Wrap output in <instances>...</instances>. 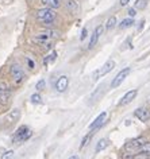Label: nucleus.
I'll list each match as a JSON object with an SVG mask.
<instances>
[{
  "label": "nucleus",
  "mask_w": 150,
  "mask_h": 159,
  "mask_svg": "<svg viewBox=\"0 0 150 159\" xmlns=\"http://www.w3.org/2000/svg\"><path fill=\"white\" fill-rule=\"evenodd\" d=\"M37 18L45 26H50L56 19V11H54V8H50V7H45V8L37 11Z\"/></svg>",
  "instance_id": "f257e3e1"
},
{
  "label": "nucleus",
  "mask_w": 150,
  "mask_h": 159,
  "mask_svg": "<svg viewBox=\"0 0 150 159\" xmlns=\"http://www.w3.org/2000/svg\"><path fill=\"white\" fill-rule=\"evenodd\" d=\"M31 135H33V132H31V129L29 128V127H27V125H21L16 129V132L14 134L12 140L15 143H22V142L27 140V139H30Z\"/></svg>",
  "instance_id": "f03ea898"
},
{
  "label": "nucleus",
  "mask_w": 150,
  "mask_h": 159,
  "mask_svg": "<svg viewBox=\"0 0 150 159\" xmlns=\"http://www.w3.org/2000/svg\"><path fill=\"white\" fill-rule=\"evenodd\" d=\"M145 143H146V140L143 138L133 139V140H130L129 143H126L124 150L127 151V152H137V151H139L142 148V146H143Z\"/></svg>",
  "instance_id": "7ed1b4c3"
},
{
  "label": "nucleus",
  "mask_w": 150,
  "mask_h": 159,
  "mask_svg": "<svg viewBox=\"0 0 150 159\" xmlns=\"http://www.w3.org/2000/svg\"><path fill=\"white\" fill-rule=\"evenodd\" d=\"M114 67H115V61H114V59H108V61L100 67V70L95 71V74H93V81H96V80H99L100 77H103V75H105L107 73H110V71H111Z\"/></svg>",
  "instance_id": "20e7f679"
},
{
  "label": "nucleus",
  "mask_w": 150,
  "mask_h": 159,
  "mask_svg": "<svg viewBox=\"0 0 150 159\" xmlns=\"http://www.w3.org/2000/svg\"><path fill=\"white\" fill-rule=\"evenodd\" d=\"M130 71H131V70H130V67H124V69H122L119 73L115 75V78L111 81V88L114 89V88H118L119 85H122V82L127 78V75L130 74Z\"/></svg>",
  "instance_id": "39448f33"
},
{
  "label": "nucleus",
  "mask_w": 150,
  "mask_h": 159,
  "mask_svg": "<svg viewBox=\"0 0 150 159\" xmlns=\"http://www.w3.org/2000/svg\"><path fill=\"white\" fill-rule=\"evenodd\" d=\"M11 77H12L15 84H22L25 81V73H23L22 67L16 65V63L11 66Z\"/></svg>",
  "instance_id": "423d86ee"
},
{
  "label": "nucleus",
  "mask_w": 150,
  "mask_h": 159,
  "mask_svg": "<svg viewBox=\"0 0 150 159\" xmlns=\"http://www.w3.org/2000/svg\"><path fill=\"white\" fill-rule=\"evenodd\" d=\"M101 34H103V26H97L96 29H95L93 34L91 35V39H89V45H88V47H89V49H93V47L96 46V43H97V41H99V38L101 37Z\"/></svg>",
  "instance_id": "0eeeda50"
},
{
  "label": "nucleus",
  "mask_w": 150,
  "mask_h": 159,
  "mask_svg": "<svg viewBox=\"0 0 150 159\" xmlns=\"http://www.w3.org/2000/svg\"><path fill=\"white\" fill-rule=\"evenodd\" d=\"M137 94H138V90H137V89L129 90V92L126 93L123 97H122V100L118 102V105H127V104H130V102H131L134 98L137 97Z\"/></svg>",
  "instance_id": "6e6552de"
},
{
  "label": "nucleus",
  "mask_w": 150,
  "mask_h": 159,
  "mask_svg": "<svg viewBox=\"0 0 150 159\" xmlns=\"http://www.w3.org/2000/svg\"><path fill=\"white\" fill-rule=\"evenodd\" d=\"M134 115H135V117L139 121H143L145 123V121H149L150 120V111L146 109V108H138V109H135Z\"/></svg>",
  "instance_id": "1a4fd4ad"
},
{
  "label": "nucleus",
  "mask_w": 150,
  "mask_h": 159,
  "mask_svg": "<svg viewBox=\"0 0 150 159\" xmlns=\"http://www.w3.org/2000/svg\"><path fill=\"white\" fill-rule=\"evenodd\" d=\"M69 86V78L66 77V75H61L60 78L57 80V84H56V89L58 90V92H65L66 89H68Z\"/></svg>",
  "instance_id": "9d476101"
},
{
  "label": "nucleus",
  "mask_w": 150,
  "mask_h": 159,
  "mask_svg": "<svg viewBox=\"0 0 150 159\" xmlns=\"http://www.w3.org/2000/svg\"><path fill=\"white\" fill-rule=\"evenodd\" d=\"M105 117H107V112H103V113H100L99 116L95 119V120L92 121V124L89 125V129L91 131H93V129H96V128H99L103 123L105 121Z\"/></svg>",
  "instance_id": "9b49d317"
},
{
  "label": "nucleus",
  "mask_w": 150,
  "mask_h": 159,
  "mask_svg": "<svg viewBox=\"0 0 150 159\" xmlns=\"http://www.w3.org/2000/svg\"><path fill=\"white\" fill-rule=\"evenodd\" d=\"M19 117H21V111H19L18 108H15L14 111H11V112L7 115L6 121L10 123V124H12V123H16L19 120Z\"/></svg>",
  "instance_id": "f8f14e48"
},
{
  "label": "nucleus",
  "mask_w": 150,
  "mask_h": 159,
  "mask_svg": "<svg viewBox=\"0 0 150 159\" xmlns=\"http://www.w3.org/2000/svg\"><path fill=\"white\" fill-rule=\"evenodd\" d=\"M65 7H66V10L70 11L72 14H76L77 11H78V2L77 0H66V3H65Z\"/></svg>",
  "instance_id": "ddd939ff"
},
{
  "label": "nucleus",
  "mask_w": 150,
  "mask_h": 159,
  "mask_svg": "<svg viewBox=\"0 0 150 159\" xmlns=\"http://www.w3.org/2000/svg\"><path fill=\"white\" fill-rule=\"evenodd\" d=\"M11 98V92L10 90H3L0 92V104L2 105H7Z\"/></svg>",
  "instance_id": "4468645a"
},
{
  "label": "nucleus",
  "mask_w": 150,
  "mask_h": 159,
  "mask_svg": "<svg viewBox=\"0 0 150 159\" xmlns=\"http://www.w3.org/2000/svg\"><path fill=\"white\" fill-rule=\"evenodd\" d=\"M41 2L50 8H60L61 7V0H41Z\"/></svg>",
  "instance_id": "2eb2a0df"
},
{
  "label": "nucleus",
  "mask_w": 150,
  "mask_h": 159,
  "mask_svg": "<svg viewBox=\"0 0 150 159\" xmlns=\"http://www.w3.org/2000/svg\"><path fill=\"white\" fill-rule=\"evenodd\" d=\"M108 146H110V140H108V139H101V140L96 144V148H95V150H96V152H100V151H103V150L107 148Z\"/></svg>",
  "instance_id": "dca6fc26"
},
{
  "label": "nucleus",
  "mask_w": 150,
  "mask_h": 159,
  "mask_svg": "<svg viewBox=\"0 0 150 159\" xmlns=\"http://www.w3.org/2000/svg\"><path fill=\"white\" fill-rule=\"evenodd\" d=\"M134 25V20L131 18H129V19H123V20L120 22V25H119V29L120 30H124V29H129V27H131Z\"/></svg>",
  "instance_id": "f3484780"
},
{
  "label": "nucleus",
  "mask_w": 150,
  "mask_h": 159,
  "mask_svg": "<svg viewBox=\"0 0 150 159\" xmlns=\"http://www.w3.org/2000/svg\"><path fill=\"white\" fill-rule=\"evenodd\" d=\"M116 27V18L115 16H111L107 20V25H105V30L107 31H111V30H114Z\"/></svg>",
  "instance_id": "a211bd4d"
},
{
  "label": "nucleus",
  "mask_w": 150,
  "mask_h": 159,
  "mask_svg": "<svg viewBox=\"0 0 150 159\" xmlns=\"http://www.w3.org/2000/svg\"><path fill=\"white\" fill-rule=\"evenodd\" d=\"M56 57H57V51H52L50 54H47L46 58L43 59V65H47L49 62H53L54 59H56Z\"/></svg>",
  "instance_id": "6ab92c4d"
},
{
  "label": "nucleus",
  "mask_w": 150,
  "mask_h": 159,
  "mask_svg": "<svg viewBox=\"0 0 150 159\" xmlns=\"http://www.w3.org/2000/svg\"><path fill=\"white\" fill-rule=\"evenodd\" d=\"M146 6H148V0H137L134 7H135L137 10H145Z\"/></svg>",
  "instance_id": "aec40b11"
},
{
  "label": "nucleus",
  "mask_w": 150,
  "mask_h": 159,
  "mask_svg": "<svg viewBox=\"0 0 150 159\" xmlns=\"http://www.w3.org/2000/svg\"><path fill=\"white\" fill-rule=\"evenodd\" d=\"M31 101H33L34 104H41V102H42V97L39 96L38 93H34L33 96H31Z\"/></svg>",
  "instance_id": "412c9836"
},
{
  "label": "nucleus",
  "mask_w": 150,
  "mask_h": 159,
  "mask_svg": "<svg viewBox=\"0 0 150 159\" xmlns=\"http://www.w3.org/2000/svg\"><path fill=\"white\" fill-rule=\"evenodd\" d=\"M139 152H142V154H150V143L146 142L145 144L142 146V148L139 150Z\"/></svg>",
  "instance_id": "4be33fe9"
},
{
  "label": "nucleus",
  "mask_w": 150,
  "mask_h": 159,
  "mask_svg": "<svg viewBox=\"0 0 150 159\" xmlns=\"http://www.w3.org/2000/svg\"><path fill=\"white\" fill-rule=\"evenodd\" d=\"M45 85H46L45 80H39V81L37 82V85H35V89H37V90H43V89H45Z\"/></svg>",
  "instance_id": "5701e85b"
},
{
  "label": "nucleus",
  "mask_w": 150,
  "mask_h": 159,
  "mask_svg": "<svg viewBox=\"0 0 150 159\" xmlns=\"http://www.w3.org/2000/svg\"><path fill=\"white\" fill-rule=\"evenodd\" d=\"M12 157H14V151L8 150V151H6L4 154H2V158H0V159H11Z\"/></svg>",
  "instance_id": "b1692460"
},
{
  "label": "nucleus",
  "mask_w": 150,
  "mask_h": 159,
  "mask_svg": "<svg viewBox=\"0 0 150 159\" xmlns=\"http://www.w3.org/2000/svg\"><path fill=\"white\" fill-rule=\"evenodd\" d=\"M45 33L49 35L50 38H58L60 37V33H58V31H53V30H46Z\"/></svg>",
  "instance_id": "393cba45"
},
{
  "label": "nucleus",
  "mask_w": 150,
  "mask_h": 159,
  "mask_svg": "<svg viewBox=\"0 0 150 159\" xmlns=\"http://www.w3.org/2000/svg\"><path fill=\"white\" fill-rule=\"evenodd\" d=\"M127 14H129V16H130V18H134V16L137 15V8H135V7H134V8H129Z\"/></svg>",
  "instance_id": "a878e982"
},
{
  "label": "nucleus",
  "mask_w": 150,
  "mask_h": 159,
  "mask_svg": "<svg viewBox=\"0 0 150 159\" xmlns=\"http://www.w3.org/2000/svg\"><path fill=\"white\" fill-rule=\"evenodd\" d=\"M91 136H92V134H88V135H87V136H85L84 139H82V142H81V144H80L81 148H82V147H84V146L87 144V142H88V139H91Z\"/></svg>",
  "instance_id": "bb28decb"
},
{
  "label": "nucleus",
  "mask_w": 150,
  "mask_h": 159,
  "mask_svg": "<svg viewBox=\"0 0 150 159\" xmlns=\"http://www.w3.org/2000/svg\"><path fill=\"white\" fill-rule=\"evenodd\" d=\"M133 159H148V154H142V152H139L138 155H135V157H133Z\"/></svg>",
  "instance_id": "cd10ccee"
},
{
  "label": "nucleus",
  "mask_w": 150,
  "mask_h": 159,
  "mask_svg": "<svg viewBox=\"0 0 150 159\" xmlns=\"http://www.w3.org/2000/svg\"><path fill=\"white\" fill-rule=\"evenodd\" d=\"M3 90H10L8 85H7L6 82H0V92H3Z\"/></svg>",
  "instance_id": "c85d7f7f"
},
{
  "label": "nucleus",
  "mask_w": 150,
  "mask_h": 159,
  "mask_svg": "<svg viewBox=\"0 0 150 159\" xmlns=\"http://www.w3.org/2000/svg\"><path fill=\"white\" fill-rule=\"evenodd\" d=\"M87 37V29H82V33H81V41L82 39H85Z\"/></svg>",
  "instance_id": "c756f323"
},
{
  "label": "nucleus",
  "mask_w": 150,
  "mask_h": 159,
  "mask_svg": "<svg viewBox=\"0 0 150 159\" xmlns=\"http://www.w3.org/2000/svg\"><path fill=\"white\" fill-rule=\"evenodd\" d=\"M130 3V0H120V6H127Z\"/></svg>",
  "instance_id": "7c9ffc66"
},
{
  "label": "nucleus",
  "mask_w": 150,
  "mask_h": 159,
  "mask_svg": "<svg viewBox=\"0 0 150 159\" xmlns=\"http://www.w3.org/2000/svg\"><path fill=\"white\" fill-rule=\"evenodd\" d=\"M29 66L31 67V69H33V67H34V63H33V61H30V59H29Z\"/></svg>",
  "instance_id": "2f4dec72"
},
{
  "label": "nucleus",
  "mask_w": 150,
  "mask_h": 159,
  "mask_svg": "<svg viewBox=\"0 0 150 159\" xmlns=\"http://www.w3.org/2000/svg\"><path fill=\"white\" fill-rule=\"evenodd\" d=\"M69 159H78V157H77V155H73V157H70Z\"/></svg>",
  "instance_id": "473e14b6"
},
{
  "label": "nucleus",
  "mask_w": 150,
  "mask_h": 159,
  "mask_svg": "<svg viewBox=\"0 0 150 159\" xmlns=\"http://www.w3.org/2000/svg\"><path fill=\"white\" fill-rule=\"evenodd\" d=\"M148 159H150V154H148Z\"/></svg>",
  "instance_id": "72a5a7b5"
}]
</instances>
